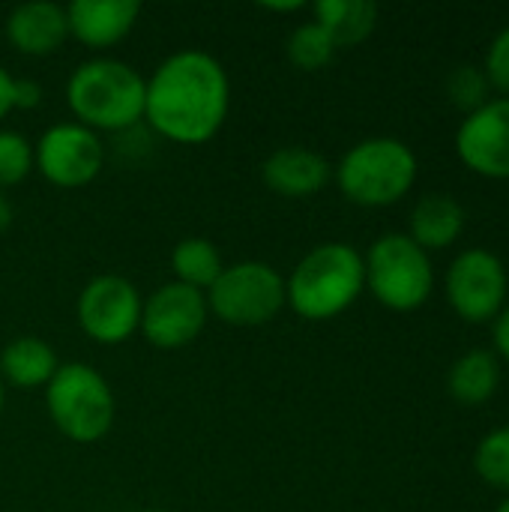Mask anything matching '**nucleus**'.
I'll return each instance as SVG.
<instances>
[{"label": "nucleus", "mask_w": 509, "mask_h": 512, "mask_svg": "<svg viewBox=\"0 0 509 512\" xmlns=\"http://www.w3.org/2000/svg\"><path fill=\"white\" fill-rule=\"evenodd\" d=\"M57 369V351L39 336H15L0 351V381L15 390H45Z\"/></svg>", "instance_id": "16"}, {"label": "nucleus", "mask_w": 509, "mask_h": 512, "mask_svg": "<svg viewBox=\"0 0 509 512\" xmlns=\"http://www.w3.org/2000/svg\"><path fill=\"white\" fill-rule=\"evenodd\" d=\"M465 231V210L450 195H426L411 210V240L420 249H447Z\"/></svg>", "instance_id": "17"}, {"label": "nucleus", "mask_w": 509, "mask_h": 512, "mask_svg": "<svg viewBox=\"0 0 509 512\" xmlns=\"http://www.w3.org/2000/svg\"><path fill=\"white\" fill-rule=\"evenodd\" d=\"M12 216H15V213H12V204H9V198L0 192V234L12 225Z\"/></svg>", "instance_id": "29"}, {"label": "nucleus", "mask_w": 509, "mask_h": 512, "mask_svg": "<svg viewBox=\"0 0 509 512\" xmlns=\"http://www.w3.org/2000/svg\"><path fill=\"white\" fill-rule=\"evenodd\" d=\"M447 93L462 111L471 114V111H477V108H483L489 102V78L477 66H459L447 81Z\"/></svg>", "instance_id": "24"}, {"label": "nucleus", "mask_w": 509, "mask_h": 512, "mask_svg": "<svg viewBox=\"0 0 509 512\" xmlns=\"http://www.w3.org/2000/svg\"><path fill=\"white\" fill-rule=\"evenodd\" d=\"M495 512H509V495L504 498V501H501V504H498V510Z\"/></svg>", "instance_id": "32"}, {"label": "nucleus", "mask_w": 509, "mask_h": 512, "mask_svg": "<svg viewBox=\"0 0 509 512\" xmlns=\"http://www.w3.org/2000/svg\"><path fill=\"white\" fill-rule=\"evenodd\" d=\"M141 512H171V510H141Z\"/></svg>", "instance_id": "33"}, {"label": "nucleus", "mask_w": 509, "mask_h": 512, "mask_svg": "<svg viewBox=\"0 0 509 512\" xmlns=\"http://www.w3.org/2000/svg\"><path fill=\"white\" fill-rule=\"evenodd\" d=\"M264 9H273V12H297V9H303V3H264Z\"/></svg>", "instance_id": "30"}, {"label": "nucleus", "mask_w": 509, "mask_h": 512, "mask_svg": "<svg viewBox=\"0 0 509 512\" xmlns=\"http://www.w3.org/2000/svg\"><path fill=\"white\" fill-rule=\"evenodd\" d=\"M339 192L360 207H390L417 183V153L390 135L357 141L336 165Z\"/></svg>", "instance_id": "4"}, {"label": "nucleus", "mask_w": 509, "mask_h": 512, "mask_svg": "<svg viewBox=\"0 0 509 512\" xmlns=\"http://www.w3.org/2000/svg\"><path fill=\"white\" fill-rule=\"evenodd\" d=\"M6 39L27 57L54 54L69 39L66 6L51 0H27L15 6L6 18Z\"/></svg>", "instance_id": "15"}, {"label": "nucleus", "mask_w": 509, "mask_h": 512, "mask_svg": "<svg viewBox=\"0 0 509 512\" xmlns=\"http://www.w3.org/2000/svg\"><path fill=\"white\" fill-rule=\"evenodd\" d=\"M204 297L210 315L231 327H261L288 306L285 276L264 261L225 264Z\"/></svg>", "instance_id": "7"}, {"label": "nucleus", "mask_w": 509, "mask_h": 512, "mask_svg": "<svg viewBox=\"0 0 509 512\" xmlns=\"http://www.w3.org/2000/svg\"><path fill=\"white\" fill-rule=\"evenodd\" d=\"M336 45L333 39L327 36V30L315 21H306L300 27L291 30L288 42H285V54L288 60L303 69V72H318L324 66H330V60L336 57Z\"/></svg>", "instance_id": "21"}, {"label": "nucleus", "mask_w": 509, "mask_h": 512, "mask_svg": "<svg viewBox=\"0 0 509 512\" xmlns=\"http://www.w3.org/2000/svg\"><path fill=\"white\" fill-rule=\"evenodd\" d=\"M483 72L489 78V87L501 90L509 99V27H504L492 39V45L486 51V69Z\"/></svg>", "instance_id": "25"}, {"label": "nucleus", "mask_w": 509, "mask_h": 512, "mask_svg": "<svg viewBox=\"0 0 509 512\" xmlns=\"http://www.w3.org/2000/svg\"><path fill=\"white\" fill-rule=\"evenodd\" d=\"M366 288L372 297L393 312L420 309L435 288V270L429 252L420 249L408 234L378 237L366 258Z\"/></svg>", "instance_id": "6"}, {"label": "nucleus", "mask_w": 509, "mask_h": 512, "mask_svg": "<svg viewBox=\"0 0 509 512\" xmlns=\"http://www.w3.org/2000/svg\"><path fill=\"white\" fill-rule=\"evenodd\" d=\"M42 102V87L33 78H18L15 81V108H36Z\"/></svg>", "instance_id": "26"}, {"label": "nucleus", "mask_w": 509, "mask_h": 512, "mask_svg": "<svg viewBox=\"0 0 509 512\" xmlns=\"http://www.w3.org/2000/svg\"><path fill=\"white\" fill-rule=\"evenodd\" d=\"M366 288L363 255L348 243H321L306 252L291 276L285 294L291 312L303 321H333L348 312Z\"/></svg>", "instance_id": "3"}, {"label": "nucleus", "mask_w": 509, "mask_h": 512, "mask_svg": "<svg viewBox=\"0 0 509 512\" xmlns=\"http://www.w3.org/2000/svg\"><path fill=\"white\" fill-rule=\"evenodd\" d=\"M312 15V21L327 30L336 48H354L378 27V6L372 0H318Z\"/></svg>", "instance_id": "18"}, {"label": "nucleus", "mask_w": 509, "mask_h": 512, "mask_svg": "<svg viewBox=\"0 0 509 512\" xmlns=\"http://www.w3.org/2000/svg\"><path fill=\"white\" fill-rule=\"evenodd\" d=\"M210 318L204 291L180 282L159 285L141 309V336L159 351H177L192 345Z\"/></svg>", "instance_id": "11"}, {"label": "nucleus", "mask_w": 509, "mask_h": 512, "mask_svg": "<svg viewBox=\"0 0 509 512\" xmlns=\"http://www.w3.org/2000/svg\"><path fill=\"white\" fill-rule=\"evenodd\" d=\"M141 15L138 0H72L66 6L69 36L75 42L102 51L123 42Z\"/></svg>", "instance_id": "13"}, {"label": "nucleus", "mask_w": 509, "mask_h": 512, "mask_svg": "<svg viewBox=\"0 0 509 512\" xmlns=\"http://www.w3.org/2000/svg\"><path fill=\"white\" fill-rule=\"evenodd\" d=\"M228 108L231 81L210 51L180 48L147 78L144 120L174 144H207L225 126Z\"/></svg>", "instance_id": "1"}, {"label": "nucleus", "mask_w": 509, "mask_h": 512, "mask_svg": "<svg viewBox=\"0 0 509 512\" xmlns=\"http://www.w3.org/2000/svg\"><path fill=\"white\" fill-rule=\"evenodd\" d=\"M141 309H144V297L129 279L117 273H102L81 288L75 303V318L90 342L123 345L138 333Z\"/></svg>", "instance_id": "8"}, {"label": "nucleus", "mask_w": 509, "mask_h": 512, "mask_svg": "<svg viewBox=\"0 0 509 512\" xmlns=\"http://www.w3.org/2000/svg\"><path fill=\"white\" fill-rule=\"evenodd\" d=\"M102 165H105L102 138L75 120L48 126L33 144V168L51 186L60 189H81L93 183Z\"/></svg>", "instance_id": "9"}, {"label": "nucleus", "mask_w": 509, "mask_h": 512, "mask_svg": "<svg viewBox=\"0 0 509 512\" xmlns=\"http://www.w3.org/2000/svg\"><path fill=\"white\" fill-rule=\"evenodd\" d=\"M495 348L504 360H509V306L495 318Z\"/></svg>", "instance_id": "28"}, {"label": "nucleus", "mask_w": 509, "mask_h": 512, "mask_svg": "<svg viewBox=\"0 0 509 512\" xmlns=\"http://www.w3.org/2000/svg\"><path fill=\"white\" fill-rule=\"evenodd\" d=\"M15 75L0 66V123L15 111Z\"/></svg>", "instance_id": "27"}, {"label": "nucleus", "mask_w": 509, "mask_h": 512, "mask_svg": "<svg viewBox=\"0 0 509 512\" xmlns=\"http://www.w3.org/2000/svg\"><path fill=\"white\" fill-rule=\"evenodd\" d=\"M171 270L174 282L189 285L195 291H207L219 279L225 264L219 249L207 237H186L171 249Z\"/></svg>", "instance_id": "20"}, {"label": "nucleus", "mask_w": 509, "mask_h": 512, "mask_svg": "<svg viewBox=\"0 0 509 512\" xmlns=\"http://www.w3.org/2000/svg\"><path fill=\"white\" fill-rule=\"evenodd\" d=\"M501 381V369H498V357L492 351L474 348L465 351L447 375V390L456 402L462 405H483L495 396Z\"/></svg>", "instance_id": "19"}, {"label": "nucleus", "mask_w": 509, "mask_h": 512, "mask_svg": "<svg viewBox=\"0 0 509 512\" xmlns=\"http://www.w3.org/2000/svg\"><path fill=\"white\" fill-rule=\"evenodd\" d=\"M261 180L282 198H312L333 180V165L318 150L288 144L264 159Z\"/></svg>", "instance_id": "14"}, {"label": "nucleus", "mask_w": 509, "mask_h": 512, "mask_svg": "<svg viewBox=\"0 0 509 512\" xmlns=\"http://www.w3.org/2000/svg\"><path fill=\"white\" fill-rule=\"evenodd\" d=\"M147 78L114 57H93L72 69L66 105L75 123L99 132H126L144 120Z\"/></svg>", "instance_id": "2"}, {"label": "nucleus", "mask_w": 509, "mask_h": 512, "mask_svg": "<svg viewBox=\"0 0 509 512\" xmlns=\"http://www.w3.org/2000/svg\"><path fill=\"white\" fill-rule=\"evenodd\" d=\"M447 300L468 324L498 318L507 300L504 261L489 249H465L447 267Z\"/></svg>", "instance_id": "10"}, {"label": "nucleus", "mask_w": 509, "mask_h": 512, "mask_svg": "<svg viewBox=\"0 0 509 512\" xmlns=\"http://www.w3.org/2000/svg\"><path fill=\"white\" fill-rule=\"evenodd\" d=\"M45 408L54 429L72 444L102 441L117 414L111 384L87 363H60L45 387Z\"/></svg>", "instance_id": "5"}, {"label": "nucleus", "mask_w": 509, "mask_h": 512, "mask_svg": "<svg viewBox=\"0 0 509 512\" xmlns=\"http://www.w3.org/2000/svg\"><path fill=\"white\" fill-rule=\"evenodd\" d=\"M30 171H33V144L15 129H0V189L18 186Z\"/></svg>", "instance_id": "23"}, {"label": "nucleus", "mask_w": 509, "mask_h": 512, "mask_svg": "<svg viewBox=\"0 0 509 512\" xmlns=\"http://www.w3.org/2000/svg\"><path fill=\"white\" fill-rule=\"evenodd\" d=\"M3 405H6V384L0 381V417H3Z\"/></svg>", "instance_id": "31"}, {"label": "nucleus", "mask_w": 509, "mask_h": 512, "mask_svg": "<svg viewBox=\"0 0 509 512\" xmlns=\"http://www.w3.org/2000/svg\"><path fill=\"white\" fill-rule=\"evenodd\" d=\"M459 159L480 177L509 180V99H489L465 114L456 132Z\"/></svg>", "instance_id": "12"}, {"label": "nucleus", "mask_w": 509, "mask_h": 512, "mask_svg": "<svg viewBox=\"0 0 509 512\" xmlns=\"http://www.w3.org/2000/svg\"><path fill=\"white\" fill-rule=\"evenodd\" d=\"M474 468L486 486L509 492V426L489 432L480 441L474 453Z\"/></svg>", "instance_id": "22"}]
</instances>
